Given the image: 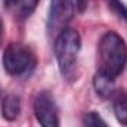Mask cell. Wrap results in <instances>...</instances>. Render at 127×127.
I'll return each mask as SVG.
<instances>
[{
    "label": "cell",
    "instance_id": "cell-4",
    "mask_svg": "<svg viewBox=\"0 0 127 127\" xmlns=\"http://www.w3.org/2000/svg\"><path fill=\"white\" fill-rule=\"evenodd\" d=\"M34 115L41 127H59V111L50 92H40L34 97Z\"/></svg>",
    "mask_w": 127,
    "mask_h": 127
},
{
    "label": "cell",
    "instance_id": "cell-11",
    "mask_svg": "<svg viewBox=\"0 0 127 127\" xmlns=\"http://www.w3.org/2000/svg\"><path fill=\"white\" fill-rule=\"evenodd\" d=\"M87 4H89V0H75V7L78 12H84L87 9Z\"/></svg>",
    "mask_w": 127,
    "mask_h": 127
},
{
    "label": "cell",
    "instance_id": "cell-7",
    "mask_svg": "<svg viewBox=\"0 0 127 127\" xmlns=\"http://www.w3.org/2000/svg\"><path fill=\"white\" fill-rule=\"evenodd\" d=\"M112 106L115 118L120 124H127V95L126 92L118 90L112 96Z\"/></svg>",
    "mask_w": 127,
    "mask_h": 127
},
{
    "label": "cell",
    "instance_id": "cell-8",
    "mask_svg": "<svg viewBox=\"0 0 127 127\" xmlns=\"http://www.w3.org/2000/svg\"><path fill=\"white\" fill-rule=\"evenodd\" d=\"M7 1L12 10L21 18L30 16L38 4V0H7Z\"/></svg>",
    "mask_w": 127,
    "mask_h": 127
},
{
    "label": "cell",
    "instance_id": "cell-6",
    "mask_svg": "<svg viewBox=\"0 0 127 127\" xmlns=\"http://www.w3.org/2000/svg\"><path fill=\"white\" fill-rule=\"evenodd\" d=\"M21 112V99L16 95H7L1 100V115L7 121H15Z\"/></svg>",
    "mask_w": 127,
    "mask_h": 127
},
{
    "label": "cell",
    "instance_id": "cell-1",
    "mask_svg": "<svg viewBox=\"0 0 127 127\" xmlns=\"http://www.w3.org/2000/svg\"><path fill=\"white\" fill-rule=\"evenodd\" d=\"M99 68L97 72L115 80L126 68L127 64V44L114 31L106 32L97 46Z\"/></svg>",
    "mask_w": 127,
    "mask_h": 127
},
{
    "label": "cell",
    "instance_id": "cell-2",
    "mask_svg": "<svg viewBox=\"0 0 127 127\" xmlns=\"http://www.w3.org/2000/svg\"><path fill=\"white\" fill-rule=\"evenodd\" d=\"M81 49L80 34L72 28H65L55 38V56L59 71L66 80H74L77 74L78 55Z\"/></svg>",
    "mask_w": 127,
    "mask_h": 127
},
{
    "label": "cell",
    "instance_id": "cell-10",
    "mask_svg": "<svg viewBox=\"0 0 127 127\" xmlns=\"http://www.w3.org/2000/svg\"><path fill=\"white\" fill-rule=\"evenodd\" d=\"M83 124H84V127H109L105 123V120L96 112H87L84 115Z\"/></svg>",
    "mask_w": 127,
    "mask_h": 127
},
{
    "label": "cell",
    "instance_id": "cell-9",
    "mask_svg": "<svg viewBox=\"0 0 127 127\" xmlns=\"http://www.w3.org/2000/svg\"><path fill=\"white\" fill-rule=\"evenodd\" d=\"M112 84H114V80L100 74V72H96L95 75V80H93V86H95V90L97 95L103 96H109L112 93Z\"/></svg>",
    "mask_w": 127,
    "mask_h": 127
},
{
    "label": "cell",
    "instance_id": "cell-12",
    "mask_svg": "<svg viewBox=\"0 0 127 127\" xmlns=\"http://www.w3.org/2000/svg\"><path fill=\"white\" fill-rule=\"evenodd\" d=\"M1 35H3V21H1V16H0V40H1Z\"/></svg>",
    "mask_w": 127,
    "mask_h": 127
},
{
    "label": "cell",
    "instance_id": "cell-3",
    "mask_svg": "<svg viewBox=\"0 0 127 127\" xmlns=\"http://www.w3.org/2000/svg\"><path fill=\"white\" fill-rule=\"evenodd\" d=\"M3 68L9 75L19 77L31 72L35 66V55L31 49L22 43H12L4 49Z\"/></svg>",
    "mask_w": 127,
    "mask_h": 127
},
{
    "label": "cell",
    "instance_id": "cell-5",
    "mask_svg": "<svg viewBox=\"0 0 127 127\" xmlns=\"http://www.w3.org/2000/svg\"><path fill=\"white\" fill-rule=\"evenodd\" d=\"M74 10L75 7L72 0H50L47 15V32L59 34L62 30H65L74 16Z\"/></svg>",
    "mask_w": 127,
    "mask_h": 127
}]
</instances>
